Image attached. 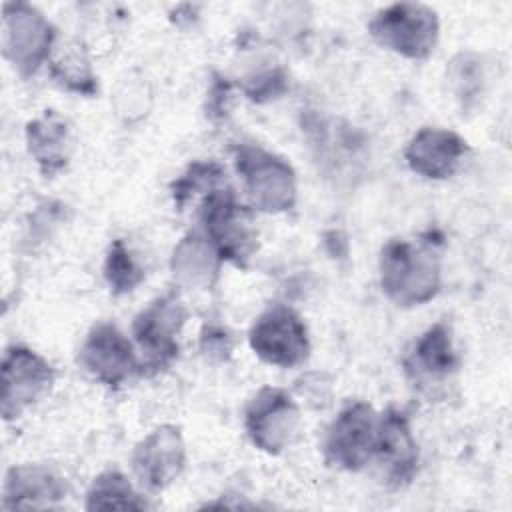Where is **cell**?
<instances>
[{
	"instance_id": "6da1fadb",
	"label": "cell",
	"mask_w": 512,
	"mask_h": 512,
	"mask_svg": "<svg viewBox=\"0 0 512 512\" xmlns=\"http://www.w3.org/2000/svg\"><path fill=\"white\" fill-rule=\"evenodd\" d=\"M380 286L390 302L412 308L440 292L442 266L436 240L392 238L380 250Z\"/></svg>"
},
{
	"instance_id": "7a4b0ae2",
	"label": "cell",
	"mask_w": 512,
	"mask_h": 512,
	"mask_svg": "<svg viewBox=\"0 0 512 512\" xmlns=\"http://www.w3.org/2000/svg\"><path fill=\"white\" fill-rule=\"evenodd\" d=\"M202 234L216 246L222 260L240 268L258 248V232L254 226V212L242 204L230 186H220L202 196L200 204Z\"/></svg>"
},
{
	"instance_id": "3957f363",
	"label": "cell",
	"mask_w": 512,
	"mask_h": 512,
	"mask_svg": "<svg viewBox=\"0 0 512 512\" xmlns=\"http://www.w3.org/2000/svg\"><path fill=\"white\" fill-rule=\"evenodd\" d=\"M232 156L250 208L268 214H280L294 208L298 194L296 172L284 158L248 142L236 144Z\"/></svg>"
},
{
	"instance_id": "277c9868",
	"label": "cell",
	"mask_w": 512,
	"mask_h": 512,
	"mask_svg": "<svg viewBox=\"0 0 512 512\" xmlns=\"http://www.w3.org/2000/svg\"><path fill=\"white\" fill-rule=\"evenodd\" d=\"M368 32L376 44L398 56L426 60L438 44L440 20L428 4L396 2L372 16Z\"/></svg>"
},
{
	"instance_id": "5b68a950",
	"label": "cell",
	"mask_w": 512,
	"mask_h": 512,
	"mask_svg": "<svg viewBox=\"0 0 512 512\" xmlns=\"http://www.w3.org/2000/svg\"><path fill=\"white\" fill-rule=\"evenodd\" d=\"M402 368L410 386L428 400L448 396L460 372V356L446 322L428 326L406 350Z\"/></svg>"
},
{
	"instance_id": "8992f818",
	"label": "cell",
	"mask_w": 512,
	"mask_h": 512,
	"mask_svg": "<svg viewBox=\"0 0 512 512\" xmlns=\"http://www.w3.org/2000/svg\"><path fill=\"white\" fill-rule=\"evenodd\" d=\"M186 318L188 310L174 292L154 298L134 316L132 336L140 352V374H158L178 358V336Z\"/></svg>"
},
{
	"instance_id": "52a82bcc",
	"label": "cell",
	"mask_w": 512,
	"mask_h": 512,
	"mask_svg": "<svg viewBox=\"0 0 512 512\" xmlns=\"http://www.w3.org/2000/svg\"><path fill=\"white\" fill-rule=\"evenodd\" d=\"M58 32L52 22L28 2L2 6V52L14 70L28 78L48 64Z\"/></svg>"
},
{
	"instance_id": "ba28073f",
	"label": "cell",
	"mask_w": 512,
	"mask_h": 512,
	"mask_svg": "<svg viewBox=\"0 0 512 512\" xmlns=\"http://www.w3.org/2000/svg\"><path fill=\"white\" fill-rule=\"evenodd\" d=\"M248 344L262 362L278 368H296L310 356L308 328L302 316L286 304H272L256 316Z\"/></svg>"
},
{
	"instance_id": "9c48e42d",
	"label": "cell",
	"mask_w": 512,
	"mask_h": 512,
	"mask_svg": "<svg viewBox=\"0 0 512 512\" xmlns=\"http://www.w3.org/2000/svg\"><path fill=\"white\" fill-rule=\"evenodd\" d=\"M302 426L300 406L278 386H262L246 404L244 430L250 442L266 454H282L294 444Z\"/></svg>"
},
{
	"instance_id": "30bf717a",
	"label": "cell",
	"mask_w": 512,
	"mask_h": 512,
	"mask_svg": "<svg viewBox=\"0 0 512 512\" xmlns=\"http://www.w3.org/2000/svg\"><path fill=\"white\" fill-rule=\"evenodd\" d=\"M378 412L364 400H350L330 422L324 438V460L346 472L364 470L374 458Z\"/></svg>"
},
{
	"instance_id": "8fae6325",
	"label": "cell",
	"mask_w": 512,
	"mask_h": 512,
	"mask_svg": "<svg viewBox=\"0 0 512 512\" xmlns=\"http://www.w3.org/2000/svg\"><path fill=\"white\" fill-rule=\"evenodd\" d=\"M0 372V410L6 422L20 418L28 408L44 400L56 378L52 364L22 344H12L4 350Z\"/></svg>"
},
{
	"instance_id": "7c38bea8",
	"label": "cell",
	"mask_w": 512,
	"mask_h": 512,
	"mask_svg": "<svg viewBox=\"0 0 512 512\" xmlns=\"http://www.w3.org/2000/svg\"><path fill=\"white\" fill-rule=\"evenodd\" d=\"M80 366L110 390L124 386L140 372V358L128 336L112 322H98L86 334L80 352Z\"/></svg>"
},
{
	"instance_id": "4fadbf2b",
	"label": "cell",
	"mask_w": 512,
	"mask_h": 512,
	"mask_svg": "<svg viewBox=\"0 0 512 512\" xmlns=\"http://www.w3.org/2000/svg\"><path fill=\"white\" fill-rule=\"evenodd\" d=\"M184 466L186 442L182 430L174 424L156 426L134 446V476L150 492H160L168 488L182 474Z\"/></svg>"
},
{
	"instance_id": "5bb4252c",
	"label": "cell",
	"mask_w": 512,
	"mask_h": 512,
	"mask_svg": "<svg viewBox=\"0 0 512 512\" xmlns=\"http://www.w3.org/2000/svg\"><path fill=\"white\" fill-rule=\"evenodd\" d=\"M384 480L394 486H406L418 468V444L412 434L410 418L404 410L388 406L378 414L374 458Z\"/></svg>"
},
{
	"instance_id": "9a60e30c",
	"label": "cell",
	"mask_w": 512,
	"mask_h": 512,
	"mask_svg": "<svg viewBox=\"0 0 512 512\" xmlns=\"http://www.w3.org/2000/svg\"><path fill=\"white\" fill-rule=\"evenodd\" d=\"M468 152L470 146L458 132L424 126L408 140L404 160L414 174L426 180H446L456 174Z\"/></svg>"
},
{
	"instance_id": "2e32d148",
	"label": "cell",
	"mask_w": 512,
	"mask_h": 512,
	"mask_svg": "<svg viewBox=\"0 0 512 512\" xmlns=\"http://www.w3.org/2000/svg\"><path fill=\"white\" fill-rule=\"evenodd\" d=\"M68 494L64 478L46 464H18L6 472L2 490L4 510L52 508Z\"/></svg>"
},
{
	"instance_id": "e0dca14e",
	"label": "cell",
	"mask_w": 512,
	"mask_h": 512,
	"mask_svg": "<svg viewBox=\"0 0 512 512\" xmlns=\"http://www.w3.org/2000/svg\"><path fill=\"white\" fill-rule=\"evenodd\" d=\"M26 148L44 176L62 172L72 154V134L68 122L54 110L30 120L24 130Z\"/></svg>"
},
{
	"instance_id": "ac0fdd59",
	"label": "cell",
	"mask_w": 512,
	"mask_h": 512,
	"mask_svg": "<svg viewBox=\"0 0 512 512\" xmlns=\"http://www.w3.org/2000/svg\"><path fill=\"white\" fill-rule=\"evenodd\" d=\"M222 256L202 232H188L172 250L170 270L178 284L196 290H210L222 268Z\"/></svg>"
},
{
	"instance_id": "d6986e66",
	"label": "cell",
	"mask_w": 512,
	"mask_h": 512,
	"mask_svg": "<svg viewBox=\"0 0 512 512\" xmlns=\"http://www.w3.org/2000/svg\"><path fill=\"white\" fill-rule=\"evenodd\" d=\"M48 72L60 88L72 94L90 98L98 92V78L88 48L78 38H56L48 58Z\"/></svg>"
},
{
	"instance_id": "ffe728a7",
	"label": "cell",
	"mask_w": 512,
	"mask_h": 512,
	"mask_svg": "<svg viewBox=\"0 0 512 512\" xmlns=\"http://www.w3.org/2000/svg\"><path fill=\"white\" fill-rule=\"evenodd\" d=\"M146 500L118 470L98 474L86 492V510H144Z\"/></svg>"
},
{
	"instance_id": "44dd1931",
	"label": "cell",
	"mask_w": 512,
	"mask_h": 512,
	"mask_svg": "<svg viewBox=\"0 0 512 512\" xmlns=\"http://www.w3.org/2000/svg\"><path fill=\"white\" fill-rule=\"evenodd\" d=\"M226 170L216 160H198L192 162L174 182H172V200L178 208H184L192 196L202 192L204 196L214 188L224 186Z\"/></svg>"
},
{
	"instance_id": "7402d4cb",
	"label": "cell",
	"mask_w": 512,
	"mask_h": 512,
	"mask_svg": "<svg viewBox=\"0 0 512 512\" xmlns=\"http://www.w3.org/2000/svg\"><path fill=\"white\" fill-rule=\"evenodd\" d=\"M104 278L114 296L128 294L144 280V268L138 264L122 238H116L104 258Z\"/></svg>"
},
{
	"instance_id": "603a6c76",
	"label": "cell",
	"mask_w": 512,
	"mask_h": 512,
	"mask_svg": "<svg viewBox=\"0 0 512 512\" xmlns=\"http://www.w3.org/2000/svg\"><path fill=\"white\" fill-rule=\"evenodd\" d=\"M152 106V92L144 76L126 74L114 90V108L126 122L142 120Z\"/></svg>"
},
{
	"instance_id": "cb8c5ba5",
	"label": "cell",
	"mask_w": 512,
	"mask_h": 512,
	"mask_svg": "<svg viewBox=\"0 0 512 512\" xmlns=\"http://www.w3.org/2000/svg\"><path fill=\"white\" fill-rule=\"evenodd\" d=\"M286 88L288 76L282 68H264L244 80V94L258 104L280 98Z\"/></svg>"
},
{
	"instance_id": "d4e9b609",
	"label": "cell",
	"mask_w": 512,
	"mask_h": 512,
	"mask_svg": "<svg viewBox=\"0 0 512 512\" xmlns=\"http://www.w3.org/2000/svg\"><path fill=\"white\" fill-rule=\"evenodd\" d=\"M234 348L232 336L224 326L218 324H206L202 334H200V352L208 358V360H218L224 362L230 358Z\"/></svg>"
},
{
	"instance_id": "484cf974",
	"label": "cell",
	"mask_w": 512,
	"mask_h": 512,
	"mask_svg": "<svg viewBox=\"0 0 512 512\" xmlns=\"http://www.w3.org/2000/svg\"><path fill=\"white\" fill-rule=\"evenodd\" d=\"M230 82L224 76H214L210 90H208V102H206V114L210 118H222L228 112V98H230Z\"/></svg>"
}]
</instances>
